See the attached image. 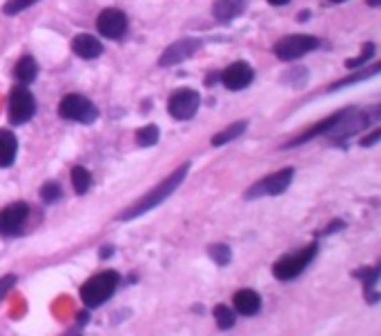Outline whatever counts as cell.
Masks as SVG:
<instances>
[{"mask_svg":"<svg viewBox=\"0 0 381 336\" xmlns=\"http://www.w3.org/2000/svg\"><path fill=\"white\" fill-rule=\"evenodd\" d=\"M188 172H190V163H183L181 167H176V170L166 180H161L152 192H148L141 200H136L134 205H130V208H127L125 212H121L118 220H134V218H138L143 214H148L150 210L158 208L163 200L170 198L176 192V188H181V183L186 180Z\"/></svg>","mask_w":381,"mask_h":336,"instance_id":"cell-1","label":"cell"},{"mask_svg":"<svg viewBox=\"0 0 381 336\" xmlns=\"http://www.w3.org/2000/svg\"><path fill=\"white\" fill-rule=\"evenodd\" d=\"M121 283V274L114 270H107L101 274H94L92 278H87L81 287V298L87 307H101L114 296L116 287Z\"/></svg>","mask_w":381,"mask_h":336,"instance_id":"cell-2","label":"cell"},{"mask_svg":"<svg viewBox=\"0 0 381 336\" xmlns=\"http://www.w3.org/2000/svg\"><path fill=\"white\" fill-rule=\"evenodd\" d=\"M317 252H319V245L317 243H310L308 248H303L295 254H285L272 265V274H275L277 281H295V278L301 276L305 272V268L313 263Z\"/></svg>","mask_w":381,"mask_h":336,"instance_id":"cell-3","label":"cell"},{"mask_svg":"<svg viewBox=\"0 0 381 336\" xmlns=\"http://www.w3.org/2000/svg\"><path fill=\"white\" fill-rule=\"evenodd\" d=\"M370 123L368 118V111H357V109H343L339 121L332 125V129L325 136H330L335 145H341L346 147L348 145V138L359 134L361 129H366Z\"/></svg>","mask_w":381,"mask_h":336,"instance_id":"cell-4","label":"cell"},{"mask_svg":"<svg viewBox=\"0 0 381 336\" xmlns=\"http://www.w3.org/2000/svg\"><path fill=\"white\" fill-rule=\"evenodd\" d=\"M319 45H321V41L317 39V36L290 34V36H283V39L275 45V54H277V58L290 63V61H297V58H301V56L319 49Z\"/></svg>","mask_w":381,"mask_h":336,"instance_id":"cell-5","label":"cell"},{"mask_svg":"<svg viewBox=\"0 0 381 336\" xmlns=\"http://www.w3.org/2000/svg\"><path fill=\"white\" fill-rule=\"evenodd\" d=\"M293 178H295V167H283V170L254 183L252 188L245 192V200H254V198H261V196H279L290 188Z\"/></svg>","mask_w":381,"mask_h":336,"instance_id":"cell-6","label":"cell"},{"mask_svg":"<svg viewBox=\"0 0 381 336\" xmlns=\"http://www.w3.org/2000/svg\"><path fill=\"white\" fill-rule=\"evenodd\" d=\"M59 114L65 121H74V123H83V125H92L98 118V109L96 105L81 96V94H67L61 105H59Z\"/></svg>","mask_w":381,"mask_h":336,"instance_id":"cell-7","label":"cell"},{"mask_svg":"<svg viewBox=\"0 0 381 336\" xmlns=\"http://www.w3.org/2000/svg\"><path fill=\"white\" fill-rule=\"evenodd\" d=\"M36 114V98L27 85H18L9 94V121L14 125H25Z\"/></svg>","mask_w":381,"mask_h":336,"instance_id":"cell-8","label":"cell"},{"mask_svg":"<svg viewBox=\"0 0 381 336\" xmlns=\"http://www.w3.org/2000/svg\"><path fill=\"white\" fill-rule=\"evenodd\" d=\"M198 107H201V96H198V91L194 89H176L174 94L168 101V109H170V116L174 121H190L196 116Z\"/></svg>","mask_w":381,"mask_h":336,"instance_id":"cell-9","label":"cell"},{"mask_svg":"<svg viewBox=\"0 0 381 336\" xmlns=\"http://www.w3.org/2000/svg\"><path fill=\"white\" fill-rule=\"evenodd\" d=\"M29 218L27 203H11L0 212V234L3 236H18L25 230V223Z\"/></svg>","mask_w":381,"mask_h":336,"instance_id":"cell-10","label":"cell"},{"mask_svg":"<svg viewBox=\"0 0 381 336\" xmlns=\"http://www.w3.org/2000/svg\"><path fill=\"white\" fill-rule=\"evenodd\" d=\"M96 27L101 31V36L110 41H121L123 36L127 34V16L116 9V7H107L98 14Z\"/></svg>","mask_w":381,"mask_h":336,"instance_id":"cell-11","label":"cell"},{"mask_svg":"<svg viewBox=\"0 0 381 336\" xmlns=\"http://www.w3.org/2000/svg\"><path fill=\"white\" fill-rule=\"evenodd\" d=\"M198 47H201V41H196V39L176 41V43H172L166 51L161 54L158 65H161V67H174V65H178V63L188 61L190 56H194V54L198 51Z\"/></svg>","mask_w":381,"mask_h":336,"instance_id":"cell-12","label":"cell"},{"mask_svg":"<svg viewBox=\"0 0 381 336\" xmlns=\"http://www.w3.org/2000/svg\"><path fill=\"white\" fill-rule=\"evenodd\" d=\"M221 81H223V85H225L230 91H241V89H245V87L252 85V81H254V69H252L248 63H243V61L232 63V65L221 73Z\"/></svg>","mask_w":381,"mask_h":336,"instance_id":"cell-13","label":"cell"},{"mask_svg":"<svg viewBox=\"0 0 381 336\" xmlns=\"http://www.w3.org/2000/svg\"><path fill=\"white\" fill-rule=\"evenodd\" d=\"M232 303H234V312H239L241 316H254L261 312V294L257 290H250V287H243V290H237L232 296Z\"/></svg>","mask_w":381,"mask_h":336,"instance_id":"cell-14","label":"cell"},{"mask_svg":"<svg viewBox=\"0 0 381 336\" xmlns=\"http://www.w3.org/2000/svg\"><path fill=\"white\" fill-rule=\"evenodd\" d=\"M71 49H74L76 56L85 61H92V58H98L103 54V45L98 39H94L92 34H78L74 41H71Z\"/></svg>","mask_w":381,"mask_h":336,"instance_id":"cell-15","label":"cell"},{"mask_svg":"<svg viewBox=\"0 0 381 336\" xmlns=\"http://www.w3.org/2000/svg\"><path fill=\"white\" fill-rule=\"evenodd\" d=\"M248 0H214L212 14L219 23H230L245 11Z\"/></svg>","mask_w":381,"mask_h":336,"instance_id":"cell-16","label":"cell"},{"mask_svg":"<svg viewBox=\"0 0 381 336\" xmlns=\"http://www.w3.org/2000/svg\"><path fill=\"white\" fill-rule=\"evenodd\" d=\"M339 116H341V111H337V114H332V116H328V118H323V121H321V123H317L315 127L305 129V132H303L301 136H297V138H293L290 143H285V147H297V145H303V143L313 141V138H317V136L328 134L330 129H332V125L339 121Z\"/></svg>","mask_w":381,"mask_h":336,"instance_id":"cell-17","label":"cell"},{"mask_svg":"<svg viewBox=\"0 0 381 336\" xmlns=\"http://www.w3.org/2000/svg\"><path fill=\"white\" fill-rule=\"evenodd\" d=\"M18 141L9 129H0V167H9L16 161Z\"/></svg>","mask_w":381,"mask_h":336,"instance_id":"cell-18","label":"cell"},{"mask_svg":"<svg viewBox=\"0 0 381 336\" xmlns=\"http://www.w3.org/2000/svg\"><path fill=\"white\" fill-rule=\"evenodd\" d=\"M14 76L16 81L21 85H29L36 81V76H39V63H36L31 56H23L21 61H18L16 69H14Z\"/></svg>","mask_w":381,"mask_h":336,"instance_id":"cell-19","label":"cell"},{"mask_svg":"<svg viewBox=\"0 0 381 336\" xmlns=\"http://www.w3.org/2000/svg\"><path fill=\"white\" fill-rule=\"evenodd\" d=\"M248 129V121H239V123H232L230 127H225L223 132H219V134H214L212 136V145L214 147H221V145H228L230 141H234V138H239L243 132Z\"/></svg>","mask_w":381,"mask_h":336,"instance_id":"cell-20","label":"cell"},{"mask_svg":"<svg viewBox=\"0 0 381 336\" xmlns=\"http://www.w3.org/2000/svg\"><path fill=\"white\" fill-rule=\"evenodd\" d=\"M71 185H74V192L78 196L87 194L89 188H92V174H89L85 167H74V170H71Z\"/></svg>","mask_w":381,"mask_h":336,"instance_id":"cell-21","label":"cell"},{"mask_svg":"<svg viewBox=\"0 0 381 336\" xmlns=\"http://www.w3.org/2000/svg\"><path fill=\"white\" fill-rule=\"evenodd\" d=\"M214 321L219 325V330H232L237 323V312L230 310L228 305H216L214 307Z\"/></svg>","mask_w":381,"mask_h":336,"instance_id":"cell-22","label":"cell"},{"mask_svg":"<svg viewBox=\"0 0 381 336\" xmlns=\"http://www.w3.org/2000/svg\"><path fill=\"white\" fill-rule=\"evenodd\" d=\"M352 276L359 278V281L364 283V290H366V292H370V290H375V285L379 283V278H381V268H379V265H375V268H364V270L352 272Z\"/></svg>","mask_w":381,"mask_h":336,"instance_id":"cell-23","label":"cell"},{"mask_svg":"<svg viewBox=\"0 0 381 336\" xmlns=\"http://www.w3.org/2000/svg\"><path fill=\"white\" fill-rule=\"evenodd\" d=\"M158 136H161V129L156 125H145L136 132V145L138 147H152L158 143Z\"/></svg>","mask_w":381,"mask_h":336,"instance_id":"cell-24","label":"cell"},{"mask_svg":"<svg viewBox=\"0 0 381 336\" xmlns=\"http://www.w3.org/2000/svg\"><path fill=\"white\" fill-rule=\"evenodd\" d=\"M208 254L216 265H228L232 260V250H230V245H225V243H212L208 248Z\"/></svg>","mask_w":381,"mask_h":336,"instance_id":"cell-25","label":"cell"},{"mask_svg":"<svg viewBox=\"0 0 381 336\" xmlns=\"http://www.w3.org/2000/svg\"><path fill=\"white\" fill-rule=\"evenodd\" d=\"M41 198H43V203H47V205L59 203V200L63 198V190H61V185H59V183H54V180L45 183L43 188H41Z\"/></svg>","mask_w":381,"mask_h":336,"instance_id":"cell-26","label":"cell"},{"mask_svg":"<svg viewBox=\"0 0 381 336\" xmlns=\"http://www.w3.org/2000/svg\"><path fill=\"white\" fill-rule=\"evenodd\" d=\"M305 81H308V69L305 67H293L283 73V83L293 85V87H303Z\"/></svg>","mask_w":381,"mask_h":336,"instance_id":"cell-27","label":"cell"},{"mask_svg":"<svg viewBox=\"0 0 381 336\" xmlns=\"http://www.w3.org/2000/svg\"><path fill=\"white\" fill-rule=\"evenodd\" d=\"M375 51H377L375 43H366L357 58H348V61H346V67H348V69H357V67H361V65H366V63L372 58V56H375Z\"/></svg>","mask_w":381,"mask_h":336,"instance_id":"cell-28","label":"cell"},{"mask_svg":"<svg viewBox=\"0 0 381 336\" xmlns=\"http://www.w3.org/2000/svg\"><path fill=\"white\" fill-rule=\"evenodd\" d=\"M377 73H379V65H375V67H372V69H368V71L355 73V76H350V78H343V81H339V83L330 85V91H335V89H341V87H346V85H352V83H359V81L372 78V76H377Z\"/></svg>","mask_w":381,"mask_h":336,"instance_id":"cell-29","label":"cell"},{"mask_svg":"<svg viewBox=\"0 0 381 336\" xmlns=\"http://www.w3.org/2000/svg\"><path fill=\"white\" fill-rule=\"evenodd\" d=\"M39 0H7L5 3V7H3V11L7 14V16H16V14H21V11H25V9H29L31 5H36Z\"/></svg>","mask_w":381,"mask_h":336,"instance_id":"cell-30","label":"cell"},{"mask_svg":"<svg viewBox=\"0 0 381 336\" xmlns=\"http://www.w3.org/2000/svg\"><path fill=\"white\" fill-rule=\"evenodd\" d=\"M14 285H16V274H7V276L0 278V301H3V296H5Z\"/></svg>","mask_w":381,"mask_h":336,"instance_id":"cell-31","label":"cell"},{"mask_svg":"<svg viewBox=\"0 0 381 336\" xmlns=\"http://www.w3.org/2000/svg\"><path fill=\"white\" fill-rule=\"evenodd\" d=\"M343 228H346V223H343L341 218H337V220H332L330 225H325L321 232H319V236H330V234H337V232H341Z\"/></svg>","mask_w":381,"mask_h":336,"instance_id":"cell-32","label":"cell"},{"mask_svg":"<svg viewBox=\"0 0 381 336\" xmlns=\"http://www.w3.org/2000/svg\"><path fill=\"white\" fill-rule=\"evenodd\" d=\"M377 141H381V129H375L368 138H361V147H372Z\"/></svg>","mask_w":381,"mask_h":336,"instance_id":"cell-33","label":"cell"},{"mask_svg":"<svg viewBox=\"0 0 381 336\" xmlns=\"http://www.w3.org/2000/svg\"><path fill=\"white\" fill-rule=\"evenodd\" d=\"M114 252H116V250H114V245H105V248L101 250V258H110Z\"/></svg>","mask_w":381,"mask_h":336,"instance_id":"cell-34","label":"cell"},{"mask_svg":"<svg viewBox=\"0 0 381 336\" xmlns=\"http://www.w3.org/2000/svg\"><path fill=\"white\" fill-rule=\"evenodd\" d=\"M87 319H89V314H87V312H81V316L76 319V325H78V327H83V325L87 323Z\"/></svg>","mask_w":381,"mask_h":336,"instance_id":"cell-35","label":"cell"},{"mask_svg":"<svg viewBox=\"0 0 381 336\" xmlns=\"http://www.w3.org/2000/svg\"><path fill=\"white\" fill-rule=\"evenodd\" d=\"M270 5H275V7H281V5H288L290 0H268Z\"/></svg>","mask_w":381,"mask_h":336,"instance_id":"cell-36","label":"cell"},{"mask_svg":"<svg viewBox=\"0 0 381 336\" xmlns=\"http://www.w3.org/2000/svg\"><path fill=\"white\" fill-rule=\"evenodd\" d=\"M310 18V11H303V14H299V21H308Z\"/></svg>","mask_w":381,"mask_h":336,"instance_id":"cell-37","label":"cell"},{"mask_svg":"<svg viewBox=\"0 0 381 336\" xmlns=\"http://www.w3.org/2000/svg\"><path fill=\"white\" fill-rule=\"evenodd\" d=\"M368 5H370V7H379L381 0H368Z\"/></svg>","mask_w":381,"mask_h":336,"instance_id":"cell-38","label":"cell"},{"mask_svg":"<svg viewBox=\"0 0 381 336\" xmlns=\"http://www.w3.org/2000/svg\"><path fill=\"white\" fill-rule=\"evenodd\" d=\"M332 3H343V0H332Z\"/></svg>","mask_w":381,"mask_h":336,"instance_id":"cell-39","label":"cell"}]
</instances>
